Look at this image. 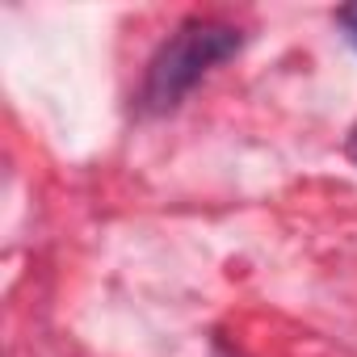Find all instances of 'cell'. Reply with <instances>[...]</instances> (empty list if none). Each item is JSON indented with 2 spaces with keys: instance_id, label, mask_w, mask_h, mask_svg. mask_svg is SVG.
<instances>
[{
  "instance_id": "cell-1",
  "label": "cell",
  "mask_w": 357,
  "mask_h": 357,
  "mask_svg": "<svg viewBox=\"0 0 357 357\" xmlns=\"http://www.w3.org/2000/svg\"><path fill=\"white\" fill-rule=\"evenodd\" d=\"M244 34L219 17H190L181 22L151 55L143 84L135 93V114L139 118H160L181 105L223 59L240 51Z\"/></svg>"
},
{
  "instance_id": "cell-2",
  "label": "cell",
  "mask_w": 357,
  "mask_h": 357,
  "mask_svg": "<svg viewBox=\"0 0 357 357\" xmlns=\"http://www.w3.org/2000/svg\"><path fill=\"white\" fill-rule=\"evenodd\" d=\"M336 22L344 26V34H349V43L357 47V5H344V9L336 13Z\"/></svg>"
},
{
  "instance_id": "cell-3",
  "label": "cell",
  "mask_w": 357,
  "mask_h": 357,
  "mask_svg": "<svg viewBox=\"0 0 357 357\" xmlns=\"http://www.w3.org/2000/svg\"><path fill=\"white\" fill-rule=\"evenodd\" d=\"M344 151H349V160L357 164V126H353V135H349V143H344Z\"/></svg>"
}]
</instances>
